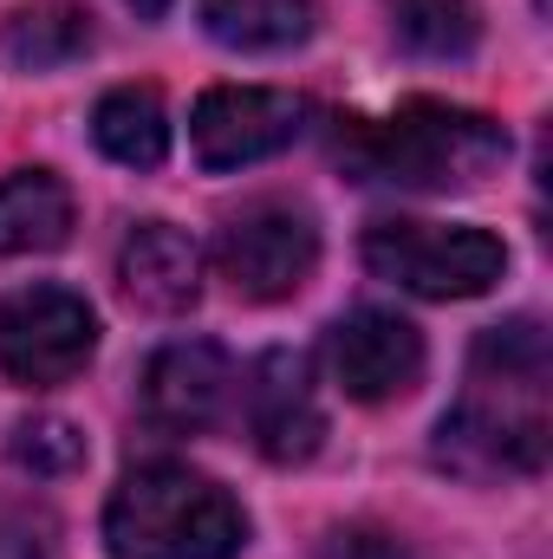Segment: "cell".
<instances>
[{
	"label": "cell",
	"instance_id": "6da1fadb",
	"mask_svg": "<svg viewBox=\"0 0 553 559\" xmlns=\"http://www.w3.org/2000/svg\"><path fill=\"white\" fill-rule=\"evenodd\" d=\"M548 371L541 319L489 325L469 358V397L436 429V455L462 475H534L548 462Z\"/></svg>",
	"mask_w": 553,
	"mask_h": 559
},
{
	"label": "cell",
	"instance_id": "7a4b0ae2",
	"mask_svg": "<svg viewBox=\"0 0 553 559\" xmlns=\"http://www.w3.org/2000/svg\"><path fill=\"white\" fill-rule=\"evenodd\" d=\"M332 156L358 182L385 189H469L508 163V131L482 111L411 98L391 118H339Z\"/></svg>",
	"mask_w": 553,
	"mask_h": 559
},
{
	"label": "cell",
	"instance_id": "3957f363",
	"mask_svg": "<svg viewBox=\"0 0 553 559\" xmlns=\"http://www.w3.org/2000/svg\"><path fill=\"white\" fill-rule=\"evenodd\" d=\"M105 547L111 559H235L248 514L189 462H143L105 501Z\"/></svg>",
	"mask_w": 553,
	"mask_h": 559
},
{
	"label": "cell",
	"instance_id": "277c9868",
	"mask_svg": "<svg viewBox=\"0 0 553 559\" xmlns=\"http://www.w3.org/2000/svg\"><path fill=\"white\" fill-rule=\"evenodd\" d=\"M365 267L416 299H475L508 274L502 235L475 222H372L365 228Z\"/></svg>",
	"mask_w": 553,
	"mask_h": 559
},
{
	"label": "cell",
	"instance_id": "5b68a950",
	"mask_svg": "<svg viewBox=\"0 0 553 559\" xmlns=\"http://www.w3.org/2000/svg\"><path fill=\"white\" fill-rule=\"evenodd\" d=\"M98 352V312L72 286H20L0 299V371L26 391L79 378Z\"/></svg>",
	"mask_w": 553,
	"mask_h": 559
},
{
	"label": "cell",
	"instance_id": "8992f818",
	"mask_svg": "<svg viewBox=\"0 0 553 559\" xmlns=\"http://www.w3.org/2000/svg\"><path fill=\"white\" fill-rule=\"evenodd\" d=\"M215 267L228 280V293L248 306L293 299L319 267V228L293 202H255V209L228 215V228L215 241Z\"/></svg>",
	"mask_w": 553,
	"mask_h": 559
},
{
	"label": "cell",
	"instance_id": "52a82bcc",
	"mask_svg": "<svg viewBox=\"0 0 553 559\" xmlns=\"http://www.w3.org/2000/svg\"><path fill=\"white\" fill-rule=\"evenodd\" d=\"M306 131V98L274 85H215L189 111V143L202 169H248L293 150Z\"/></svg>",
	"mask_w": 553,
	"mask_h": 559
},
{
	"label": "cell",
	"instance_id": "ba28073f",
	"mask_svg": "<svg viewBox=\"0 0 553 559\" xmlns=\"http://www.w3.org/2000/svg\"><path fill=\"white\" fill-rule=\"evenodd\" d=\"M326 358H332V384L352 404H391L411 397L423 378V332L404 312L358 306L326 332Z\"/></svg>",
	"mask_w": 553,
	"mask_h": 559
},
{
	"label": "cell",
	"instance_id": "9c48e42d",
	"mask_svg": "<svg viewBox=\"0 0 553 559\" xmlns=\"http://www.w3.org/2000/svg\"><path fill=\"white\" fill-rule=\"evenodd\" d=\"M228 397H235V365L222 345L209 338H176L163 345L138 378V404L143 417L169 436H202L228 417Z\"/></svg>",
	"mask_w": 553,
	"mask_h": 559
},
{
	"label": "cell",
	"instance_id": "30bf717a",
	"mask_svg": "<svg viewBox=\"0 0 553 559\" xmlns=\"http://www.w3.org/2000/svg\"><path fill=\"white\" fill-rule=\"evenodd\" d=\"M248 429H255V449L280 468H293L319 449L326 411H319V391H313V365L299 352H268L248 371Z\"/></svg>",
	"mask_w": 553,
	"mask_h": 559
},
{
	"label": "cell",
	"instance_id": "8fae6325",
	"mask_svg": "<svg viewBox=\"0 0 553 559\" xmlns=\"http://www.w3.org/2000/svg\"><path fill=\"white\" fill-rule=\"evenodd\" d=\"M118 286L143 312H189L202 299V248L169 222H138L118 248Z\"/></svg>",
	"mask_w": 553,
	"mask_h": 559
},
{
	"label": "cell",
	"instance_id": "7c38bea8",
	"mask_svg": "<svg viewBox=\"0 0 553 559\" xmlns=\"http://www.w3.org/2000/svg\"><path fill=\"white\" fill-rule=\"evenodd\" d=\"M72 189L52 169H13L0 176V254H52L72 241Z\"/></svg>",
	"mask_w": 553,
	"mask_h": 559
},
{
	"label": "cell",
	"instance_id": "4fadbf2b",
	"mask_svg": "<svg viewBox=\"0 0 553 559\" xmlns=\"http://www.w3.org/2000/svg\"><path fill=\"white\" fill-rule=\"evenodd\" d=\"M92 143L125 163V169H156L169 156V111L156 85H118L92 111Z\"/></svg>",
	"mask_w": 553,
	"mask_h": 559
},
{
	"label": "cell",
	"instance_id": "5bb4252c",
	"mask_svg": "<svg viewBox=\"0 0 553 559\" xmlns=\"http://www.w3.org/2000/svg\"><path fill=\"white\" fill-rule=\"evenodd\" d=\"M0 39H7V59H20L26 72H52L92 52V13L72 0H33L7 13Z\"/></svg>",
	"mask_w": 553,
	"mask_h": 559
},
{
	"label": "cell",
	"instance_id": "9a60e30c",
	"mask_svg": "<svg viewBox=\"0 0 553 559\" xmlns=\"http://www.w3.org/2000/svg\"><path fill=\"white\" fill-rule=\"evenodd\" d=\"M202 26L235 52H286L313 33V0H202Z\"/></svg>",
	"mask_w": 553,
	"mask_h": 559
},
{
	"label": "cell",
	"instance_id": "2e32d148",
	"mask_svg": "<svg viewBox=\"0 0 553 559\" xmlns=\"http://www.w3.org/2000/svg\"><path fill=\"white\" fill-rule=\"evenodd\" d=\"M482 39L475 0H398V46L416 59H469Z\"/></svg>",
	"mask_w": 553,
	"mask_h": 559
},
{
	"label": "cell",
	"instance_id": "e0dca14e",
	"mask_svg": "<svg viewBox=\"0 0 553 559\" xmlns=\"http://www.w3.org/2000/svg\"><path fill=\"white\" fill-rule=\"evenodd\" d=\"M7 455H13V468L52 481V475L85 468V436H79V423H66V417H26V423H13Z\"/></svg>",
	"mask_w": 553,
	"mask_h": 559
},
{
	"label": "cell",
	"instance_id": "ac0fdd59",
	"mask_svg": "<svg viewBox=\"0 0 553 559\" xmlns=\"http://www.w3.org/2000/svg\"><path fill=\"white\" fill-rule=\"evenodd\" d=\"M326 559H404L398 540H385V534H365V527H345V534H332V547Z\"/></svg>",
	"mask_w": 553,
	"mask_h": 559
},
{
	"label": "cell",
	"instance_id": "d6986e66",
	"mask_svg": "<svg viewBox=\"0 0 553 559\" xmlns=\"http://www.w3.org/2000/svg\"><path fill=\"white\" fill-rule=\"evenodd\" d=\"M131 7H138L143 20H156V13H169V0H131Z\"/></svg>",
	"mask_w": 553,
	"mask_h": 559
}]
</instances>
